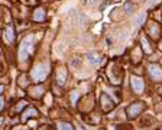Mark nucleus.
I'll use <instances>...</instances> for the list:
<instances>
[{
    "label": "nucleus",
    "instance_id": "nucleus-18",
    "mask_svg": "<svg viewBox=\"0 0 162 130\" xmlns=\"http://www.w3.org/2000/svg\"><path fill=\"white\" fill-rule=\"evenodd\" d=\"M25 106H26V101H19V103L16 104V108H15V111H20V110H22L23 107H25Z\"/></svg>",
    "mask_w": 162,
    "mask_h": 130
},
{
    "label": "nucleus",
    "instance_id": "nucleus-6",
    "mask_svg": "<svg viewBox=\"0 0 162 130\" xmlns=\"http://www.w3.org/2000/svg\"><path fill=\"white\" fill-rule=\"evenodd\" d=\"M100 104H101V108L104 110V111H110L113 107H114V104H113V101L110 100V97L107 96V94H103L100 97Z\"/></svg>",
    "mask_w": 162,
    "mask_h": 130
},
{
    "label": "nucleus",
    "instance_id": "nucleus-14",
    "mask_svg": "<svg viewBox=\"0 0 162 130\" xmlns=\"http://www.w3.org/2000/svg\"><path fill=\"white\" fill-rule=\"evenodd\" d=\"M142 45H143V51H145L146 54H152V48L149 42L146 41V38H142Z\"/></svg>",
    "mask_w": 162,
    "mask_h": 130
},
{
    "label": "nucleus",
    "instance_id": "nucleus-23",
    "mask_svg": "<svg viewBox=\"0 0 162 130\" xmlns=\"http://www.w3.org/2000/svg\"><path fill=\"white\" fill-rule=\"evenodd\" d=\"M77 130H83V127H80V126H77Z\"/></svg>",
    "mask_w": 162,
    "mask_h": 130
},
{
    "label": "nucleus",
    "instance_id": "nucleus-5",
    "mask_svg": "<svg viewBox=\"0 0 162 130\" xmlns=\"http://www.w3.org/2000/svg\"><path fill=\"white\" fill-rule=\"evenodd\" d=\"M149 74H151L152 80H155V81H161L162 80V70L159 65L152 64L151 67H149Z\"/></svg>",
    "mask_w": 162,
    "mask_h": 130
},
{
    "label": "nucleus",
    "instance_id": "nucleus-10",
    "mask_svg": "<svg viewBox=\"0 0 162 130\" xmlns=\"http://www.w3.org/2000/svg\"><path fill=\"white\" fill-rule=\"evenodd\" d=\"M42 92H44V87H42V85L34 87V88H31V90H29V94H31L34 98H41Z\"/></svg>",
    "mask_w": 162,
    "mask_h": 130
},
{
    "label": "nucleus",
    "instance_id": "nucleus-12",
    "mask_svg": "<svg viewBox=\"0 0 162 130\" xmlns=\"http://www.w3.org/2000/svg\"><path fill=\"white\" fill-rule=\"evenodd\" d=\"M34 20H36V22H44L45 20V10L44 9H36V10H35Z\"/></svg>",
    "mask_w": 162,
    "mask_h": 130
},
{
    "label": "nucleus",
    "instance_id": "nucleus-2",
    "mask_svg": "<svg viewBox=\"0 0 162 130\" xmlns=\"http://www.w3.org/2000/svg\"><path fill=\"white\" fill-rule=\"evenodd\" d=\"M49 74V64H38L32 70V78L35 82H42Z\"/></svg>",
    "mask_w": 162,
    "mask_h": 130
},
{
    "label": "nucleus",
    "instance_id": "nucleus-19",
    "mask_svg": "<svg viewBox=\"0 0 162 130\" xmlns=\"http://www.w3.org/2000/svg\"><path fill=\"white\" fill-rule=\"evenodd\" d=\"M88 61H90V62H91V64H93V62H97V61H99V60H97V55H93V54H90L88 55Z\"/></svg>",
    "mask_w": 162,
    "mask_h": 130
},
{
    "label": "nucleus",
    "instance_id": "nucleus-22",
    "mask_svg": "<svg viewBox=\"0 0 162 130\" xmlns=\"http://www.w3.org/2000/svg\"><path fill=\"white\" fill-rule=\"evenodd\" d=\"M51 100H52V98H51V96H46V98H45V101H46V104H48V103H51Z\"/></svg>",
    "mask_w": 162,
    "mask_h": 130
},
{
    "label": "nucleus",
    "instance_id": "nucleus-24",
    "mask_svg": "<svg viewBox=\"0 0 162 130\" xmlns=\"http://www.w3.org/2000/svg\"><path fill=\"white\" fill-rule=\"evenodd\" d=\"M161 92H162V88H161Z\"/></svg>",
    "mask_w": 162,
    "mask_h": 130
},
{
    "label": "nucleus",
    "instance_id": "nucleus-21",
    "mask_svg": "<svg viewBox=\"0 0 162 130\" xmlns=\"http://www.w3.org/2000/svg\"><path fill=\"white\" fill-rule=\"evenodd\" d=\"M13 130H26V129L22 127V126H17V127H13Z\"/></svg>",
    "mask_w": 162,
    "mask_h": 130
},
{
    "label": "nucleus",
    "instance_id": "nucleus-1",
    "mask_svg": "<svg viewBox=\"0 0 162 130\" xmlns=\"http://www.w3.org/2000/svg\"><path fill=\"white\" fill-rule=\"evenodd\" d=\"M34 45H35V36L34 35H29L28 38H25L20 43V48H19V60L20 61H26L29 58V55L34 52Z\"/></svg>",
    "mask_w": 162,
    "mask_h": 130
},
{
    "label": "nucleus",
    "instance_id": "nucleus-3",
    "mask_svg": "<svg viewBox=\"0 0 162 130\" xmlns=\"http://www.w3.org/2000/svg\"><path fill=\"white\" fill-rule=\"evenodd\" d=\"M145 110V104L143 103H133L130 104L126 110V114H128L129 119H135V117H138L142 111Z\"/></svg>",
    "mask_w": 162,
    "mask_h": 130
},
{
    "label": "nucleus",
    "instance_id": "nucleus-16",
    "mask_svg": "<svg viewBox=\"0 0 162 130\" xmlns=\"http://www.w3.org/2000/svg\"><path fill=\"white\" fill-rule=\"evenodd\" d=\"M29 81H28V77L26 75H20L19 77V85L20 87H28Z\"/></svg>",
    "mask_w": 162,
    "mask_h": 130
},
{
    "label": "nucleus",
    "instance_id": "nucleus-4",
    "mask_svg": "<svg viewBox=\"0 0 162 130\" xmlns=\"http://www.w3.org/2000/svg\"><path fill=\"white\" fill-rule=\"evenodd\" d=\"M132 88H133V91L138 92V94L143 92V90H145V82H143V80H142L140 77H132Z\"/></svg>",
    "mask_w": 162,
    "mask_h": 130
},
{
    "label": "nucleus",
    "instance_id": "nucleus-8",
    "mask_svg": "<svg viewBox=\"0 0 162 130\" xmlns=\"http://www.w3.org/2000/svg\"><path fill=\"white\" fill-rule=\"evenodd\" d=\"M38 116V110L36 108H28L26 111H23L22 114V121H28L29 119H34V117H36Z\"/></svg>",
    "mask_w": 162,
    "mask_h": 130
},
{
    "label": "nucleus",
    "instance_id": "nucleus-15",
    "mask_svg": "<svg viewBox=\"0 0 162 130\" xmlns=\"http://www.w3.org/2000/svg\"><path fill=\"white\" fill-rule=\"evenodd\" d=\"M145 19H146V15L145 13H140L138 19H136V27H140L143 23H145Z\"/></svg>",
    "mask_w": 162,
    "mask_h": 130
},
{
    "label": "nucleus",
    "instance_id": "nucleus-20",
    "mask_svg": "<svg viewBox=\"0 0 162 130\" xmlns=\"http://www.w3.org/2000/svg\"><path fill=\"white\" fill-rule=\"evenodd\" d=\"M23 3H26V5H36L38 0H23Z\"/></svg>",
    "mask_w": 162,
    "mask_h": 130
},
{
    "label": "nucleus",
    "instance_id": "nucleus-17",
    "mask_svg": "<svg viewBox=\"0 0 162 130\" xmlns=\"http://www.w3.org/2000/svg\"><path fill=\"white\" fill-rule=\"evenodd\" d=\"M78 91H74L73 94H71V103L74 104V106H75V103H77V100H78Z\"/></svg>",
    "mask_w": 162,
    "mask_h": 130
},
{
    "label": "nucleus",
    "instance_id": "nucleus-9",
    "mask_svg": "<svg viewBox=\"0 0 162 130\" xmlns=\"http://www.w3.org/2000/svg\"><path fill=\"white\" fill-rule=\"evenodd\" d=\"M5 35H6V39L9 41V42H13L15 41V29H13V26L12 25H9V26H6L5 29Z\"/></svg>",
    "mask_w": 162,
    "mask_h": 130
},
{
    "label": "nucleus",
    "instance_id": "nucleus-11",
    "mask_svg": "<svg viewBox=\"0 0 162 130\" xmlns=\"http://www.w3.org/2000/svg\"><path fill=\"white\" fill-rule=\"evenodd\" d=\"M149 33H151V36L153 39L159 38V26H158L155 22H152L151 23V26H149Z\"/></svg>",
    "mask_w": 162,
    "mask_h": 130
},
{
    "label": "nucleus",
    "instance_id": "nucleus-7",
    "mask_svg": "<svg viewBox=\"0 0 162 130\" xmlns=\"http://www.w3.org/2000/svg\"><path fill=\"white\" fill-rule=\"evenodd\" d=\"M65 81H67V71H65V68L61 67V68H58V71H56V82L59 85H64Z\"/></svg>",
    "mask_w": 162,
    "mask_h": 130
},
{
    "label": "nucleus",
    "instance_id": "nucleus-13",
    "mask_svg": "<svg viewBox=\"0 0 162 130\" xmlns=\"http://www.w3.org/2000/svg\"><path fill=\"white\" fill-rule=\"evenodd\" d=\"M58 130H74L73 125L71 123H67V121H61L58 125Z\"/></svg>",
    "mask_w": 162,
    "mask_h": 130
}]
</instances>
